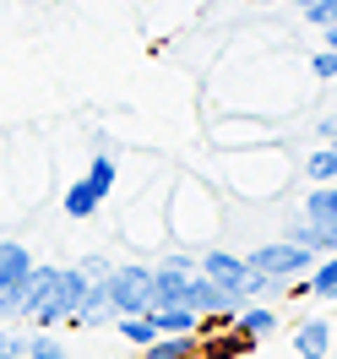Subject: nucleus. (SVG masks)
Masks as SVG:
<instances>
[{"mask_svg":"<svg viewBox=\"0 0 337 359\" xmlns=\"http://www.w3.org/2000/svg\"><path fill=\"white\" fill-rule=\"evenodd\" d=\"M82 289H88V278H82L76 267H55V272H49V283L39 289V299H33L27 321H33L39 332H55L60 321H71V316H76V299H82Z\"/></svg>","mask_w":337,"mask_h":359,"instance_id":"obj_1","label":"nucleus"},{"mask_svg":"<svg viewBox=\"0 0 337 359\" xmlns=\"http://www.w3.org/2000/svg\"><path fill=\"white\" fill-rule=\"evenodd\" d=\"M114 175H120V169H114V153H92L88 175H82V180H71V185H66V218H76V224H82V218H92L98 207L109 202Z\"/></svg>","mask_w":337,"mask_h":359,"instance_id":"obj_2","label":"nucleus"},{"mask_svg":"<svg viewBox=\"0 0 337 359\" xmlns=\"http://www.w3.org/2000/svg\"><path fill=\"white\" fill-rule=\"evenodd\" d=\"M104 289H109V311L114 321L120 316H153V267H109L104 278Z\"/></svg>","mask_w":337,"mask_h":359,"instance_id":"obj_3","label":"nucleus"},{"mask_svg":"<svg viewBox=\"0 0 337 359\" xmlns=\"http://www.w3.org/2000/svg\"><path fill=\"white\" fill-rule=\"evenodd\" d=\"M245 262H250V272H261V278H272V283H305V272L315 267V256H310V250L289 245V240L256 245Z\"/></svg>","mask_w":337,"mask_h":359,"instance_id":"obj_4","label":"nucleus"},{"mask_svg":"<svg viewBox=\"0 0 337 359\" xmlns=\"http://www.w3.org/2000/svg\"><path fill=\"white\" fill-rule=\"evenodd\" d=\"M180 305H185V311H196L202 321H234V311H240V305H234V299H228L218 283H207L202 272L185 283V299H180Z\"/></svg>","mask_w":337,"mask_h":359,"instance_id":"obj_5","label":"nucleus"},{"mask_svg":"<svg viewBox=\"0 0 337 359\" xmlns=\"http://www.w3.org/2000/svg\"><path fill=\"white\" fill-rule=\"evenodd\" d=\"M228 327L245 337V343H261V337H272L277 327H283V316L272 311V305H261V299H250V305H240V311H234V321H228Z\"/></svg>","mask_w":337,"mask_h":359,"instance_id":"obj_6","label":"nucleus"},{"mask_svg":"<svg viewBox=\"0 0 337 359\" xmlns=\"http://www.w3.org/2000/svg\"><path fill=\"white\" fill-rule=\"evenodd\" d=\"M283 240H289V245H299V250H310V256H332V250H337V224H310V218L299 212Z\"/></svg>","mask_w":337,"mask_h":359,"instance_id":"obj_7","label":"nucleus"},{"mask_svg":"<svg viewBox=\"0 0 337 359\" xmlns=\"http://www.w3.org/2000/svg\"><path fill=\"white\" fill-rule=\"evenodd\" d=\"M294 354L299 359H326L332 354V321H326V316L299 321V327H294Z\"/></svg>","mask_w":337,"mask_h":359,"instance_id":"obj_8","label":"nucleus"},{"mask_svg":"<svg viewBox=\"0 0 337 359\" xmlns=\"http://www.w3.org/2000/svg\"><path fill=\"white\" fill-rule=\"evenodd\" d=\"M153 321H158V337H202V316L185 311V305H158Z\"/></svg>","mask_w":337,"mask_h":359,"instance_id":"obj_9","label":"nucleus"},{"mask_svg":"<svg viewBox=\"0 0 337 359\" xmlns=\"http://www.w3.org/2000/svg\"><path fill=\"white\" fill-rule=\"evenodd\" d=\"M27 272H33V250L22 240H0V294L11 289V283H22Z\"/></svg>","mask_w":337,"mask_h":359,"instance_id":"obj_10","label":"nucleus"},{"mask_svg":"<svg viewBox=\"0 0 337 359\" xmlns=\"http://www.w3.org/2000/svg\"><path fill=\"white\" fill-rule=\"evenodd\" d=\"M76 327H104V321H114V311H109V289L104 283H88L82 289V299H76V316H71Z\"/></svg>","mask_w":337,"mask_h":359,"instance_id":"obj_11","label":"nucleus"},{"mask_svg":"<svg viewBox=\"0 0 337 359\" xmlns=\"http://www.w3.org/2000/svg\"><path fill=\"white\" fill-rule=\"evenodd\" d=\"M299 289L310 294V299H337V250H332V256H315V267L305 272Z\"/></svg>","mask_w":337,"mask_h":359,"instance_id":"obj_12","label":"nucleus"},{"mask_svg":"<svg viewBox=\"0 0 337 359\" xmlns=\"http://www.w3.org/2000/svg\"><path fill=\"white\" fill-rule=\"evenodd\" d=\"M305 218L310 224H337V185H310L305 191Z\"/></svg>","mask_w":337,"mask_h":359,"instance_id":"obj_13","label":"nucleus"},{"mask_svg":"<svg viewBox=\"0 0 337 359\" xmlns=\"http://www.w3.org/2000/svg\"><path fill=\"white\" fill-rule=\"evenodd\" d=\"M142 359H196V337H153Z\"/></svg>","mask_w":337,"mask_h":359,"instance_id":"obj_14","label":"nucleus"},{"mask_svg":"<svg viewBox=\"0 0 337 359\" xmlns=\"http://www.w3.org/2000/svg\"><path fill=\"white\" fill-rule=\"evenodd\" d=\"M120 337H125L131 348H147V343L158 337V321L153 316H120Z\"/></svg>","mask_w":337,"mask_h":359,"instance_id":"obj_15","label":"nucleus"},{"mask_svg":"<svg viewBox=\"0 0 337 359\" xmlns=\"http://www.w3.org/2000/svg\"><path fill=\"white\" fill-rule=\"evenodd\" d=\"M11 321H27V278L0 294V327H11Z\"/></svg>","mask_w":337,"mask_h":359,"instance_id":"obj_16","label":"nucleus"},{"mask_svg":"<svg viewBox=\"0 0 337 359\" xmlns=\"http://www.w3.org/2000/svg\"><path fill=\"white\" fill-rule=\"evenodd\" d=\"M305 175H310L315 185H337V153L332 147H315V153L305 158Z\"/></svg>","mask_w":337,"mask_h":359,"instance_id":"obj_17","label":"nucleus"},{"mask_svg":"<svg viewBox=\"0 0 337 359\" xmlns=\"http://www.w3.org/2000/svg\"><path fill=\"white\" fill-rule=\"evenodd\" d=\"M22 359H66V343H60L55 332H39V327H33V332H27V354Z\"/></svg>","mask_w":337,"mask_h":359,"instance_id":"obj_18","label":"nucleus"},{"mask_svg":"<svg viewBox=\"0 0 337 359\" xmlns=\"http://www.w3.org/2000/svg\"><path fill=\"white\" fill-rule=\"evenodd\" d=\"M27 354V332L17 327H0V359H22Z\"/></svg>","mask_w":337,"mask_h":359,"instance_id":"obj_19","label":"nucleus"},{"mask_svg":"<svg viewBox=\"0 0 337 359\" xmlns=\"http://www.w3.org/2000/svg\"><path fill=\"white\" fill-rule=\"evenodd\" d=\"M109 256H82V262H76V272H82V278H88V283H104V278H109Z\"/></svg>","mask_w":337,"mask_h":359,"instance_id":"obj_20","label":"nucleus"},{"mask_svg":"<svg viewBox=\"0 0 337 359\" xmlns=\"http://www.w3.org/2000/svg\"><path fill=\"white\" fill-rule=\"evenodd\" d=\"M305 22L332 27V22H337V0H315V6H305Z\"/></svg>","mask_w":337,"mask_h":359,"instance_id":"obj_21","label":"nucleus"},{"mask_svg":"<svg viewBox=\"0 0 337 359\" xmlns=\"http://www.w3.org/2000/svg\"><path fill=\"white\" fill-rule=\"evenodd\" d=\"M310 71L321 76V82H332V76H337V49H315V55H310Z\"/></svg>","mask_w":337,"mask_h":359,"instance_id":"obj_22","label":"nucleus"},{"mask_svg":"<svg viewBox=\"0 0 337 359\" xmlns=\"http://www.w3.org/2000/svg\"><path fill=\"white\" fill-rule=\"evenodd\" d=\"M315 136H326V142H332V136H337V114H326V120H315Z\"/></svg>","mask_w":337,"mask_h":359,"instance_id":"obj_23","label":"nucleus"},{"mask_svg":"<svg viewBox=\"0 0 337 359\" xmlns=\"http://www.w3.org/2000/svg\"><path fill=\"white\" fill-rule=\"evenodd\" d=\"M321 33H326V49H337V22H332V27H321Z\"/></svg>","mask_w":337,"mask_h":359,"instance_id":"obj_24","label":"nucleus"},{"mask_svg":"<svg viewBox=\"0 0 337 359\" xmlns=\"http://www.w3.org/2000/svg\"><path fill=\"white\" fill-rule=\"evenodd\" d=\"M256 6H277V0H256Z\"/></svg>","mask_w":337,"mask_h":359,"instance_id":"obj_25","label":"nucleus"}]
</instances>
